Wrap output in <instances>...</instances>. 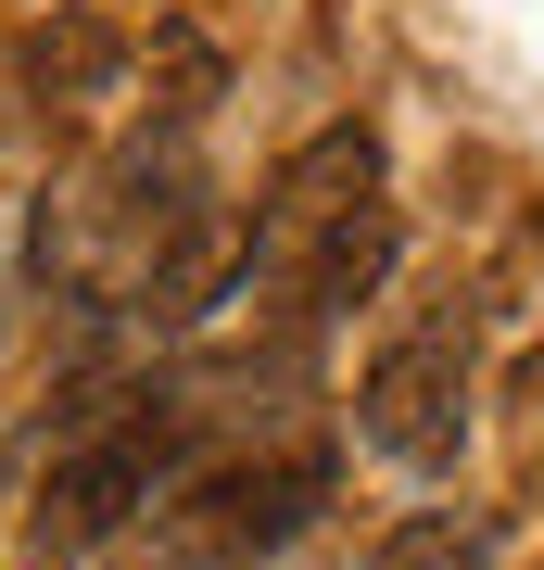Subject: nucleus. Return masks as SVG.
Masks as SVG:
<instances>
[{"label":"nucleus","mask_w":544,"mask_h":570,"mask_svg":"<svg viewBox=\"0 0 544 570\" xmlns=\"http://www.w3.org/2000/svg\"><path fill=\"white\" fill-rule=\"evenodd\" d=\"M190 431H202V406L178 381H140V393H115V406H77L39 508H26L39 520V558H101L140 520H165V494L190 482Z\"/></svg>","instance_id":"obj_1"},{"label":"nucleus","mask_w":544,"mask_h":570,"mask_svg":"<svg viewBox=\"0 0 544 570\" xmlns=\"http://www.w3.org/2000/svg\"><path fill=\"white\" fill-rule=\"evenodd\" d=\"M468 367H482V305H468V292H431V305L355 367V444L393 456V469H418V482L456 469V444H468Z\"/></svg>","instance_id":"obj_2"},{"label":"nucleus","mask_w":544,"mask_h":570,"mask_svg":"<svg viewBox=\"0 0 544 570\" xmlns=\"http://www.w3.org/2000/svg\"><path fill=\"white\" fill-rule=\"evenodd\" d=\"M329 482H343L329 444H279V456L202 469V482L165 494V558H152V570H266L291 532H317Z\"/></svg>","instance_id":"obj_3"},{"label":"nucleus","mask_w":544,"mask_h":570,"mask_svg":"<svg viewBox=\"0 0 544 570\" xmlns=\"http://www.w3.org/2000/svg\"><path fill=\"white\" fill-rule=\"evenodd\" d=\"M127 77H140V39L89 0H51V26H26V51H13V102L39 127H101L127 102Z\"/></svg>","instance_id":"obj_4"},{"label":"nucleus","mask_w":544,"mask_h":570,"mask_svg":"<svg viewBox=\"0 0 544 570\" xmlns=\"http://www.w3.org/2000/svg\"><path fill=\"white\" fill-rule=\"evenodd\" d=\"M393 254H405V216H393V204H355V216H329L317 242L291 254V317H304V330L355 317L367 292L393 279Z\"/></svg>","instance_id":"obj_5"},{"label":"nucleus","mask_w":544,"mask_h":570,"mask_svg":"<svg viewBox=\"0 0 544 570\" xmlns=\"http://www.w3.org/2000/svg\"><path fill=\"white\" fill-rule=\"evenodd\" d=\"M367 570H494V508H405Z\"/></svg>","instance_id":"obj_6"},{"label":"nucleus","mask_w":544,"mask_h":570,"mask_svg":"<svg viewBox=\"0 0 544 570\" xmlns=\"http://www.w3.org/2000/svg\"><path fill=\"white\" fill-rule=\"evenodd\" d=\"M506 406H532V419H544V343H532L520 367H506Z\"/></svg>","instance_id":"obj_7"}]
</instances>
